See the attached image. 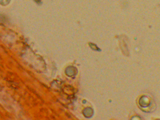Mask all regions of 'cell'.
I'll return each instance as SVG.
<instances>
[{"mask_svg": "<svg viewBox=\"0 0 160 120\" xmlns=\"http://www.w3.org/2000/svg\"><path fill=\"white\" fill-rule=\"evenodd\" d=\"M139 105L140 108L142 109H143L144 108H151V106H152V99H151V98L147 96L142 97L139 100Z\"/></svg>", "mask_w": 160, "mask_h": 120, "instance_id": "6da1fadb", "label": "cell"}]
</instances>
